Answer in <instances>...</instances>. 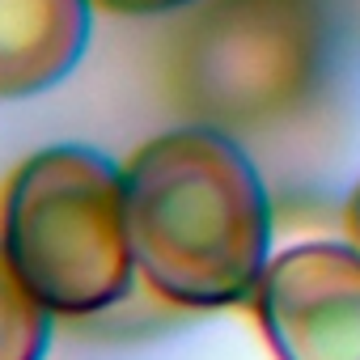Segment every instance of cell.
I'll return each instance as SVG.
<instances>
[{
    "label": "cell",
    "instance_id": "6da1fadb",
    "mask_svg": "<svg viewBox=\"0 0 360 360\" xmlns=\"http://www.w3.org/2000/svg\"><path fill=\"white\" fill-rule=\"evenodd\" d=\"M136 276L169 305L225 309L271 263V200L246 148L208 123L148 136L123 161Z\"/></svg>",
    "mask_w": 360,
    "mask_h": 360
},
{
    "label": "cell",
    "instance_id": "7a4b0ae2",
    "mask_svg": "<svg viewBox=\"0 0 360 360\" xmlns=\"http://www.w3.org/2000/svg\"><path fill=\"white\" fill-rule=\"evenodd\" d=\"M0 246L51 314L119 305L136 280L123 169L85 144L30 153L0 200Z\"/></svg>",
    "mask_w": 360,
    "mask_h": 360
},
{
    "label": "cell",
    "instance_id": "3957f363",
    "mask_svg": "<svg viewBox=\"0 0 360 360\" xmlns=\"http://www.w3.org/2000/svg\"><path fill=\"white\" fill-rule=\"evenodd\" d=\"M178 13L165 81L191 123L263 127L314 94L326 60L318 0H195Z\"/></svg>",
    "mask_w": 360,
    "mask_h": 360
},
{
    "label": "cell",
    "instance_id": "277c9868",
    "mask_svg": "<svg viewBox=\"0 0 360 360\" xmlns=\"http://www.w3.org/2000/svg\"><path fill=\"white\" fill-rule=\"evenodd\" d=\"M255 318L276 360H360V246L301 242L255 288Z\"/></svg>",
    "mask_w": 360,
    "mask_h": 360
},
{
    "label": "cell",
    "instance_id": "5b68a950",
    "mask_svg": "<svg viewBox=\"0 0 360 360\" xmlns=\"http://www.w3.org/2000/svg\"><path fill=\"white\" fill-rule=\"evenodd\" d=\"M94 0H0V102L60 85L85 56Z\"/></svg>",
    "mask_w": 360,
    "mask_h": 360
},
{
    "label": "cell",
    "instance_id": "8992f818",
    "mask_svg": "<svg viewBox=\"0 0 360 360\" xmlns=\"http://www.w3.org/2000/svg\"><path fill=\"white\" fill-rule=\"evenodd\" d=\"M51 318L56 314L0 246V360H43L51 347Z\"/></svg>",
    "mask_w": 360,
    "mask_h": 360
},
{
    "label": "cell",
    "instance_id": "52a82bcc",
    "mask_svg": "<svg viewBox=\"0 0 360 360\" xmlns=\"http://www.w3.org/2000/svg\"><path fill=\"white\" fill-rule=\"evenodd\" d=\"M106 13H123V18H153V13H178L195 5V0H94Z\"/></svg>",
    "mask_w": 360,
    "mask_h": 360
},
{
    "label": "cell",
    "instance_id": "ba28073f",
    "mask_svg": "<svg viewBox=\"0 0 360 360\" xmlns=\"http://www.w3.org/2000/svg\"><path fill=\"white\" fill-rule=\"evenodd\" d=\"M343 221H347V233H352V242L360 246V183H356V191L347 195V208H343Z\"/></svg>",
    "mask_w": 360,
    "mask_h": 360
}]
</instances>
